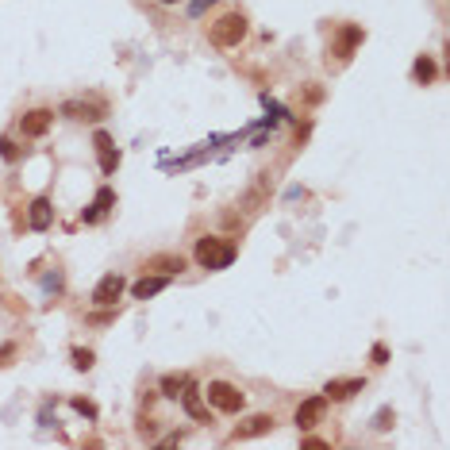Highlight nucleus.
I'll list each match as a JSON object with an SVG mask.
<instances>
[{
    "label": "nucleus",
    "instance_id": "nucleus-1",
    "mask_svg": "<svg viewBox=\"0 0 450 450\" xmlns=\"http://www.w3.org/2000/svg\"><path fill=\"white\" fill-rule=\"evenodd\" d=\"M197 262L204 270H227L235 262V246L224 243V239H200L197 243Z\"/></svg>",
    "mask_w": 450,
    "mask_h": 450
},
{
    "label": "nucleus",
    "instance_id": "nucleus-2",
    "mask_svg": "<svg viewBox=\"0 0 450 450\" xmlns=\"http://www.w3.org/2000/svg\"><path fill=\"white\" fill-rule=\"evenodd\" d=\"M246 35V20L239 12H227L219 23H212V43L216 46H239Z\"/></svg>",
    "mask_w": 450,
    "mask_h": 450
},
{
    "label": "nucleus",
    "instance_id": "nucleus-3",
    "mask_svg": "<svg viewBox=\"0 0 450 450\" xmlns=\"http://www.w3.org/2000/svg\"><path fill=\"white\" fill-rule=\"evenodd\" d=\"M208 404L219 408V412H239L243 408V392L235 385H227V381H212V385H208Z\"/></svg>",
    "mask_w": 450,
    "mask_h": 450
},
{
    "label": "nucleus",
    "instance_id": "nucleus-4",
    "mask_svg": "<svg viewBox=\"0 0 450 450\" xmlns=\"http://www.w3.org/2000/svg\"><path fill=\"white\" fill-rule=\"evenodd\" d=\"M123 277L120 273H108V277H100V285L93 289V304H100V308H108V304H116L120 300V293H123Z\"/></svg>",
    "mask_w": 450,
    "mask_h": 450
},
{
    "label": "nucleus",
    "instance_id": "nucleus-5",
    "mask_svg": "<svg viewBox=\"0 0 450 450\" xmlns=\"http://www.w3.org/2000/svg\"><path fill=\"white\" fill-rule=\"evenodd\" d=\"M54 123V112L51 108H31L27 116L20 120V127H23V135H31V139H39V135H46V127Z\"/></svg>",
    "mask_w": 450,
    "mask_h": 450
},
{
    "label": "nucleus",
    "instance_id": "nucleus-6",
    "mask_svg": "<svg viewBox=\"0 0 450 450\" xmlns=\"http://www.w3.org/2000/svg\"><path fill=\"white\" fill-rule=\"evenodd\" d=\"M27 224H31V231H46V227L54 224V208H51V200H46V197L31 200V208H27Z\"/></svg>",
    "mask_w": 450,
    "mask_h": 450
},
{
    "label": "nucleus",
    "instance_id": "nucleus-7",
    "mask_svg": "<svg viewBox=\"0 0 450 450\" xmlns=\"http://www.w3.org/2000/svg\"><path fill=\"white\" fill-rule=\"evenodd\" d=\"M66 116H73V120H104V100H70L66 104Z\"/></svg>",
    "mask_w": 450,
    "mask_h": 450
},
{
    "label": "nucleus",
    "instance_id": "nucleus-8",
    "mask_svg": "<svg viewBox=\"0 0 450 450\" xmlns=\"http://www.w3.org/2000/svg\"><path fill=\"white\" fill-rule=\"evenodd\" d=\"M323 408H328V397L304 400V404L296 408V427H315V424H320V416H323Z\"/></svg>",
    "mask_w": 450,
    "mask_h": 450
},
{
    "label": "nucleus",
    "instance_id": "nucleus-9",
    "mask_svg": "<svg viewBox=\"0 0 450 450\" xmlns=\"http://www.w3.org/2000/svg\"><path fill=\"white\" fill-rule=\"evenodd\" d=\"M93 142H97V155H100V169L104 174H112V169L120 166V155H116V147H112V139L104 135V131H97V139Z\"/></svg>",
    "mask_w": 450,
    "mask_h": 450
},
{
    "label": "nucleus",
    "instance_id": "nucleus-10",
    "mask_svg": "<svg viewBox=\"0 0 450 450\" xmlns=\"http://www.w3.org/2000/svg\"><path fill=\"white\" fill-rule=\"evenodd\" d=\"M366 389V381L362 377H350V381H328V400H347V397H354V392H362Z\"/></svg>",
    "mask_w": 450,
    "mask_h": 450
},
{
    "label": "nucleus",
    "instance_id": "nucleus-11",
    "mask_svg": "<svg viewBox=\"0 0 450 450\" xmlns=\"http://www.w3.org/2000/svg\"><path fill=\"white\" fill-rule=\"evenodd\" d=\"M166 285H169V277H142V281L131 285V296H135V300H150V296H158Z\"/></svg>",
    "mask_w": 450,
    "mask_h": 450
},
{
    "label": "nucleus",
    "instance_id": "nucleus-12",
    "mask_svg": "<svg viewBox=\"0 0 450 450\" xmlns=\"http://www.w3.org/2000/svg\"><path fill=\"white\" fill-rule=\"evenodd\" d=\"M112 204H116V193H112V189H100L97 200L89 204V212H85L81 219H85V224H97V219H104V212H108Z\"/></svg>",
    "mask_w": 450,
    "mask_h": 450
},
{
    "label": "nucleus",
    "instance_id": "nucleus-13",
    "mask_svg": "<svg viewBox=\"0 0 450 450\" xmlns=\"http://www.w3.org/2000/svg\"><path fill=\"white\" fill-rule=\"evenodd\" d=\"M181 404H185V412H189L193 419H208V408H204V400L197 397L193 381H185V389H181Z\"/></svg>",
    "mask_w": 450,
    "mask_h": 450
},
{
    "label": "nucleus",
    "instance_id": "nucleus-14",
    "mask_svg": "<svg viewBox=\"0 0 450 450\" xmlns=\"http://www.w3.org/2000/svg\"><path fill=\"white\" fill-rule=\"evenodd\" d=\"M270 427H273L270 416H251L243 427L235 431V443H239V439H251V435H262V431H270Z\"/></svg>",
    "mask_w": 450,
    "mask_h": 450
},
{
    "label": "nucleus",
    "instance_id": "nucleus-15",
    "mask_svg": "<svg viewBox=\"0 0 450 450\" xmlns=\"http://www.w3.org/2000/svg\"><path fill=\"white\" fill-rule=\"evenodd\" d=\"M412 78H416L419 85H431V81H435V62H431L427 54H424V58H416V66H412Z\"/></svg>",
    "mask_w": 450,
    "mask_h": 450
},
{
    "label": "nucleus",
    "instance_id": "nucleus-16",
    "mask_svg": "<svg viewBox=\"0 0 450 450\" xmlns=\"http://www.w3.org/2000/svg\"><path fill=\"white\" fill-rule=\"evenodd\" d=\"M358 39H362V27H347V31H342V39H339V54H342V58L354 51V43H358Z\"/></svg>",
    "mask_w": 450,
    "mask_h": 450
},
{
    "label": "nucleus",
    "instance_id": "nucleus-17",
    "mask_svg": "<svg viewBox=\"0 0 450 450\" xmlns=\"http://www.w3.org/2000/svg\"><path fill=\"white\" fill-rule=\"evenodd\" d=\"M185 381H189V377H174V373H169V377H162V397H181Z\"/></svg>",
    "mask_w": 450,
    "mask_h": 450
},
{
    "label": "nucleus",
    "instance_id": "nucleus-18",
    "mask_svg": "<svg viewBox=\"0 0 450 450\" xmlns=\"http://www.w3.org/2000/svg\"><path fill=\"white\" fill-rule=\"evenodd\" d=\"M150 270H155V266H162V270H166V273H181V270H185V262H181V258H150Z\"/></svg>",
    "mask_w": 450,
    "mask_h": 450
},
{
    "label": "nucleus",
    "instance_id": "nucleus-19",
    "mask_svg": "<svg viewBox=\"0 0 450 450\" xmlns=\"http://www.w3.org/2000/svg\"><path fill=\"white\" fill-rule=\"evenodd\" d=\"M373 427H377V431H389V427H392V408H381L377 416H373Z\"/></svg>",
    "mask_w": 450,
    "mask_h": 450
},
{
    "label": "nucleus",
    "instance_id": "nucleus-20",
    "mask_svg": "<svg viewBox=\"0 0 450 450\" xmlns=\"http://www.w3.org/2000/svg\"><path fill=\"white\" fill-rule=\"evenodd\" d=\"M0 158H4V162H16V158H20V150H16L12 139H0Z\"/></svg>",
    "mask_w": 450,
    "mask_h": 450
},
{
    "label": "nucleus",
    "instance_id": "nucleus-21",
    "mask_svg": "<svg viewBox=\"0 0 450 450\" xmlns=\"http://www.w3.org/2000/svg\"><path fill=\"white\" fill-rule=\"evenodd\" d=\"M73 366H78V370H89V366H93V350H73Z\"/></svg>",
    "mask_w": 450,
    "mask_h": 450
},
{
    "label": "nucleus",
    "instance_id": "nucleus-22",
    "mask_svg": "<svg viewBox=\"0 0 450 450\" xmlns=\"http://www.w3.org/2000/svg\"><path fill=\"white\" fill-rule=\"evenodd\" d=\"M73 408H78L81 416H89V419L97 416V404H93V400H81V397H78V400H73Z\"/></svg>",
    "mask_w": 450,
    "mask_h": 450
},
{
    "label": "nucleus",
    "instance_id": "nucleus-23",
    "mask_svg": "<svg viewBox=\"0 0 450 450\" xmlns=\"http://www.w3.org/2000/svg\"><path fill=\"white\" fill-rule=\"evenodd\" d=\"M370 354H373V362H377V366H385V362H389V350L381 347V342H377V347H373Z\"/></svg>",
    "mask_w": 450,
    "mask_h": 450
},
{
    "label": "nucleus",
    "instance_id": "nucleus-24",
    "mask_svg": "<svg viewBox=\"0 0 450 450\" xmlns=\"http://www.w3.org/2000/svg\"><path fill=\"white\" fill-rule=\"evenodd\" d=\"M16 354V342H4V347H0V366H8V358H12Z\"/></svg>",
    "mask_w": 450,
    "mask_h": 450
},
{
    "label": "nucleus",
    "instance_id": "nucleus-25",
    "mask_svg": "<svg viewBox=\"0 0 450 450\" xmlns=\"http://www.w3.org/2000/svg\"><path fill=\"white\" fill-rule=\"evenodd\" d=\"M208 4H212V0H193V8H189V12H193V16H200V12H204V8Z\"/></svg>",
    "mask_w": 450,
    "mask_h": 450
},
{
    "label": "nucleus",
    "instance_id": "nucleus-26",
    "mask_svg": "<svg viewBox=\"0 0 450 450\" xmlns=\"http://www.w3.org/2000/svg\"><path fill=\"white\" fill-rule=\"evenodd\" d=\"M158 4H181V0H158Z\"/></svg>",
    "mask_w": 450,
    "mask_h": 450
}]
</instances>
